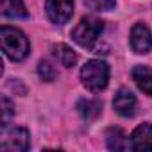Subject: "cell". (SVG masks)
<instances>
[{
  "label": "cell",
  "mask_w": 152,
  "mask_h": 152,
  "mask_svg": "<svg viewBox=\"0 0 152 152\" xmlns=\"http://www.w3.org/2000/svg\"><path fill=\"white\" fill-rule=\"evenodd\" d=\"M131 148L132 150H152V125L141 124L131 134Z\"/></svg>",
  "instance_id": "8"
},
{
  "label": "cell",
  "mask_w": 152,
  "mask_h": 152,
  "mask_svg": "<svg viewBox=\"0 0 152 152\" xmlns=\"http://www.w3.org/2000/svg\"><path fill=\"white\" fill-rule=\"evenodd\" d=\"M0 7H2V15L9 18H25L27 9L23 0H0Z\"/></svg>",
  "instance_id": "13"
},
{
  "label": "cell",
  "mask_w": 152,
  "mask_h": 152,
  "mask_svg": "<svg viewBox=\"0 0 152 152\" xmlns=\"http://www.w3.org/2000/svg\"><path fill=\"white\" fill-rule=\"evenodd\" d=\"M102 31H104V22L100 18L84 16L77 23V27L72 31V39L84 48H93L95 43L99 41Z\"/></svg>",
  "instance_id": "3"
},
{
  "label": "cell",
  "mask_w": 152,
  "mask_h": 152,
  "mask_svg": "<svg viewBox=\"0 0 152 152\" xmlns=\"http://www.w3.org/2000/svg\"><path fill=\"white\" fill-rule=\"evenodd\" d=\"M0 43H2L4 54L9 59H13V61L25 59L29 56V50H31L27 36L20 29L7 27V25H4L2 29H0Z\"/></svg>",
  "instance_id": "1"
},
{
  "label": "cell",
  "mask_w": 152,
  "mask_h": 152,
  "mask_svg": "<svg viewBox=\"0 0 152 152\" xmlns=\"http://www.w3.org/2000/svg\"><path fill=\"white\" fill-rule=\"evenodd\" d=\"M106 141H107V147L111 150H127V148H131V140H127V136L124 134V131L118 129V127L107 129Z\"/></svg>",
  "instance_id": "10"
},
{
  "label": "cell",
  "mask_w": 152,
  "mask_h": 152,
  "mask_svg": "<svg viewBox=\"0 0 152 152\" xmlns=\"http://www.w3.org/2000/svg\"><path fill=\"white\" fill-rule=\"evenodd\" d=\"M136 106H138V102H136V97L132 95L131 90L120 88V90L116 91V95H115V99H113V107H115V111H116L120 116H125V118L134 116Z\"/></svg>",
  "instance_id": "7"
},
{
  "label": "cell",
  "mask_w": 152,
  "mask_h": 152,
  "mask_svg": "<svg viewBox=\"0 0 152 152\" xmlns=\"http://www.w3.org/2000/svg\"><path fill=\"white\" fill-rule=\"evenodd\" d=\"M81 81L90 91H102L109 81V66L106 61L91 59L81 70Z\"/></svg>",
  "instance_id": "2"
},
{
  "label": "cell",
  "mask_w": 152,
  "mask_h": 152,
  "mask_svg": "<svg viewBox=\"0 0 152 152\" xmlns=\"http://www.w3.org/2000/svg\"><path fill=\"white\" fill-rule=\"evenodd\" d=\"M15 115V104L7 99V97H2V125H7V120Z\"/></svg>",
  "instance_id": "16"
},
{
  "label": "cell",
  "mask_w": 152,
  "mask_h": 152,
  "mask_svg": "<svg viewBox=\"0 0 152 152\" xmlns=\"http://www.w3.org/2000/svg\"><path fill=\"white\" fill-rule=\"evenodd\" d=\"M77 111L84 120H95L102 111V102L99 99H81L77 102Z\"/></svg>",
  "instance_id": "11"
},
{
  "label": "cell",
  "mask_w": 152,
  "mask_h": 152,
  "mask_svg": "<svg viewBox=\"0 0 152 152\" xmlns=\"http://www.w3.org/2000/svg\"><path fill=\"white\" fill-rule=\"evenodd\" d=\"M38 75H39L43 81L50 83V81H54L57 77V70L48 61H39V64H38Z\"/></svg>",
  "instance_id": "14"
},
{
  "label": "cell",
  "mask_w": 152,
  "mask_h": 152,
  "mask_svg": "<svg viewBox=\"0 0 152 152\" xmlns=\"http://www.w3.org/2000/svg\"><path fill=\"white\" fill-rule=\"evenodd\" d=\"M84 4L91 11H111L116 4V0H84Z\"/></svg>",
  "instance_id": "15"
},
{
  "label": "cell",
  "mask_w": 152,
  "mask_h": 152,
  "mask_svg": "<svg viewBox=\"0 0 152 152\" xmlns=\"http://www.w3.org/2000/svg\"><path fill=\"white\" fill-rule=\"evenodd\" d=\"M52 54H54V57L59 61V64L64 66V68H72V66L75 64V61H77L75 52H73L68 45H64V43L54 45V47H52Z\"/></svg>",
  "instance_id": "12"
},
{
  "label": "cell",
  "mask_w": 152,
  "mask_h": 152,
  "mask_svg": "<svg viewBox=\"0 0 152 152\" xmlns=\"http://www.w3.org/2000/svg\"><path fill=\"white\" fill-rule=\"evenodd\" d=\"M131 47L136 54H147L152 48V34L145 23H134L131 29Z\"/></svg>",
  "instance_id": "6"
},
{
  "label": "cell",
  "mask_w": 152,
  "mask_h": 152,
  "mask_svg": "<svg viewBox=\"0 0 152 152\" xmlns=\"http://www.w3.org/2000/svg\"><path fill=\"white\" fill-rule=\"evenodd\" d=\"M45 7L50 22L63 25L73 15V0H47Z\"/></svg>",
  "instance_id": "5"
},
{
  "label": "cell",
  "mask_w": 152,
  "mask_h": 152,
  "mask_svg": "<svg viewBox=\"0 0 152 152\" xmlns=\"http://www.w3.org/2000/svg\"><path fill=\"white\" fill-rule=\"evenodd\" d=\"M2 150H27L29 148V131L23 127L4 125L2 138H0Z\"/></svg>",
  "instance_id": "4"
},
{
  "label": "cell",
  "mask_w": 152,
  "mask_h": 152,
  "mask_svg": "<svg viewBox=\"0 0 152 152\" xmlns=\"http://www.w3.org/2000/svg\"><path fill=\"white\" fill-rule=\"evenodd\" d=\"M132 79L136 86L148 97H152V70L148 66L138 64L132 68Z\"/></svg>",
  "instance_id": "9"
}]
</instances>
